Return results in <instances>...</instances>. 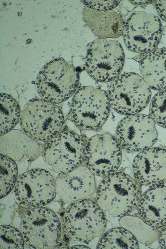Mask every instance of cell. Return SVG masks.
Returning <instances> with one entry per match:
<instances>
[{
  "label": "cell",
  "instance_id": "6da1fadb",
  "mask_svg": "<svg viewBox=\"0 0 166 249\" xmlns=\"http://www.w3.org/2000/svg\"><path fill=\"white\" fill-rule=\"evenodd\" d=\"M141 196V185L136 179L124 173H115L101 182L96 200L104 211L122 217L138 207Z\"/></svg>",
  "mask_w": 166,
  "mask_h": 249
},
{
  "label": "cell",
  "instance_id": "7a4b0ae2",
  "mask_svg": "<svg viewBox=\"0 0 166 249\" xmlns=\"http://www.w3.org/2000/svg\"><path fill=\"white\" fill-rule=\"evenodd\" d=\"M80 76L76 69L63 58L48 62L39 71L36 89L43 99L60 104L69 99L77 90Z\"/></svg>",
  "mask_w": 166,
  "mask_h": 249
},
{
  "label": "cell",
  "instance_id": "3957f363",
  "mask_svg": "<svg viewBox=\"0 0 166 249\" xmlns=\"http://www.w3.org/2000/svg\"><path fill=\"white\" fill-rule=\"evenodd\" d=\"M19 123L27 135L36 141L46 143L62 130L65 118L58 106L36 98L29 101L23 107Z\"/></svg>",
  "mask_w": 166,
  "mask_h": 249
},
{
  "label": "cell",
  "instance_id": "277c9868",
  "mask_svg": "<svg viewBox=\"0 0 166 249\" xmlns=\"http://www.w3.org/2000/svg\"><path fill=\"white\" fill-rule=\"evenodd\" d=\"M64 220L69 235L84 244L102 236L107 227L104 210L96 200L92 198L70 204L65 210Z\"/></svg>",
  "mask_w": 166,
  "mask_h": 249
},
{
  "label": "cell",
  "instance_id": "5b68a950",
  "mask_svg": "<svg viewBox=\"0 0 166 249\" xmlns=\"http://www.w3.org/2000/svg\"><path fill=\"white\" fill-rule=\"evenodd\" d=\"M111 105L107 92L92 87L78 89L71 102L69 119L85 130H98L107 121Z\"/></svg>",
  "mask_w": 166,
  "mask_h": 249
},
{
  "label": "cell",
  "instance_id": "8992f818",
  "mask_svg": "<svg viewBox=\"0 0 166 249\" xmlns=\"http://www.w3.org/2000/svg\"><path fill=\"white\" fill-rule=\"evenodd\" d=\"M111 107L122 115H131L144 110L151 100V89L143 77L124 73L111 83L108 89Z\"/></svg>",
  "mask_w": 166,
  "mask_h": 249
},
{
  "label": "cell",
  "instance_id": "52a82bcc",
  "mask_svg": "<svg viewBox=\"0 0 166 249\" xmlns=\"http://www.w3.org/2000/svg\"><path fill=\"white\" fill-rule=\"evenodd\" d=\"M87 142L73 131L61 130L45 144L43 159L55 172L69 173L83 165Z\"/></svg>",
  "mask_w": 166,
  "mask_h": 249
},
{
  "label": "cell",
  "instance_id": "ba28073f",
  "mask_svg": "<svg viewBox=\"0 0 166 249\" xmlns=\"http://www.w3.org/2000/svg\"><path fill=\"white\" fill-rule=\"evenodd\" d=\"M124 62V51L120 43L98 38L89 46L85 68L93 80L108 83L120 75Z\"/></svg>",
  "mask_w": 166,
  "mask_h": 249
},
{
  "label": "cell",
  "instance_id": "9c48e42d",
  "mask_svg": "<svg viewBox=\"0 0 166 249\" xmlns=\"http://www.w3.org/2000/svg\"><path fill=\"white\" fill-rule=\"evenodd\" d=\"M21 232L31 248H53L59 242L61 224L57 215L49 208L29 209L22 217Z\"/></svg>",
  "mask_w": 166,
  "mask_h": 249
},
{
  "label": "cell",
  "instance_id": "30bf717a",
  "mask_svg": "<svg viewBox=\"0 0 166 249\" xmlns=\"http://www.w3.org/2000/svg\"><path fill=\"white\" fill-rule=\"evenodd\" d=\"M13 193L17 203L25 209L45 206L57 196L53 176L41 169L30 170L20 176Z\"/></svg>",
  "mask_w": 166,
  "mask_h": 249
},
{
  "label": "cell",
  "instance_id": "8fae6325",
  "mask_svg": "<svg viewBox=\"0 0 166 249\" xmlns=\"http://www.w3.org/2000/svg\"><path fill=\"white\" fill-rule=\"evenodd\" d=\"M163 34L160 18L142 11L132 13L125 23L123 38L131 51L147 53L155 50Z\"/></svg>",
  "mask_w": 166,
  "mask_h": 249
},
{
  "label": "cell",
  "instance_id": "7c38bea8",
  "mask_svg": "<svg viewBox=\"0 0 166 249\" xmlns=\"http://www.w3.org/2000/svg\"><path fill=\"white\" fill-rule=\"evenodd\" d=\"M111 135H96L87 142L84 163L95 176L106 177L116 172L122 160V152Z\"/></svg>",
  "mask_w": 166,
  "mask_h": 249
},
{
  "label": "cell",
  "instance_id": "4fadbf2b",
  "mask_svg": "<svg viewBox=\"0 0 166 249\" xmlns=\"http://www.w3.org/2000/svg\"><path fill=\"white\" fill-rule=\"evenodd\" d=\"M157 136L155 123L151 117L136 114L121 121L115 138L122 149L132 153L150 149L156 143Z\"/></svg>",
  "mask_w": 166,
  "mask_h": 249
},
{
  "label": "cell",
  "instance_id": "5bb4252c",
  "mask_svg": "<svg viewBox=\"0 0 166 249\" xmlns=\"http://www.w3.org/2000/svg\"><path fill=\"white\" fill-rule=\"evenodd\" d=\"M56 192L65 204L91 198L96 191L94 175L85 165H81L66 174H59L55 180Z\"/></svg>",
  "mask_w": 166,
  "mask_h": 249
},
{
  "label": "cell",
  "instance_id": "9a60e30c",
  "mask_svg": "<svg viewBox=\"0 0 166 249\" xmlns=\"http://www.w3.org/2000/svg\"><path fill=\"white\" fill-rule=\"evenodd\" d=\"M136 180L142 185L166 184V150L153 147L140 152L132 165Z\"/></svg>",
  "mask_w": 166,
  "mask_h": 249
},
{
  "label": "cell",
  "instance_id": "2e32d148",
  "mask_svg": "<svg viewBox=\"0 0 166 249\" xmlns=\"http://www.w3.org/2000/svg\"><path fill=\"white\" fill-rule=\"evenodd\" d=\"M45 145L19 130H12L0 138V152L15 161L31 162L43 154Z\"/></svg>",
  "mask_w": 166,
  "mask_h": 249
},
{
  "label": "cell",
  "instance_id": "e0dca14e",
  "mask_svg": "<svg viewBox=\"0 0 166 249\" xmlns=\"http://www.w3.org/2000/svg\"><path fill=\"white\" fill-rule=\"evenodd\" d=\"M139 217L152 228L166 225V186L152 187L141 196L138 205Z\"/></svg>",
  "mask_w": 166,
  "mask_h": 249
},
{
  "label": "cell",
  "instance_id": "ac0fdd59",
  "mask_svg": "<svg viewBox=\"0 0 166 249\" xmlns=\"http://www.w3.org/2000/svg\"><path fill=\"white\" fill-rule=\"evenodd\" d=\"M83 18L86 25L100 39L117 38L123 34V19L119 14L112 10L96 11L85 6Z\"/></svg>",
  "mask_w": 166,
  "mask_h": 249
},
{
  "label": "cell",
  "instance_id": "d6986e66",
  "mask_svg": "<svg viewBox=\"0 0 166 249\" xmlns=\"http://www.w3.org/2000/svg\"><path fill=\"white\" fill-rule=\"evenodd\" d=\"M141 73L150 89L166 90V49L146 53L140 61Z\"/></svg>",
  "mask_w": 166,
  "mask_h": 249
},
{
  "label": "cell",
  "instance_id": "ffe728a7",
  "mask_svg": "<svg viewBox=\"0 0 166 249\" xmlns=\"http://www.w3.org/2000/svg\"><path fill=\"white\" fill-rule=\"evenodd\" d=\"M97 249H138V241L133 233L124 228L110 230L100 239Z\"/></svg>",
  "mask_w": 166,
  "mask_h": 249
},
{
  "label": "cell",
  "instance_id": "44dd1931",
  "mask_svg": "<svg viewBox=\"0 0 166 249\" xmlns=\"http://www.w3.org/2000/svg\"><path fill=\"white\" fill-rule=\"evenodd\" d=\"M0 104V135L2 136L17 125L20 120L21 112L17 101L6 93H1Z\"/></svg>",
  "mask_w": 166,
  "mask_h": 249
},
{
  "label": "cell",
  "instance_id": "7402d4cb",
  "mask_svg": "<svg viewBox=\"0 0 166 249\" xmlns=\"http://www.w3.org/2000/svg\"><path fill=\"white\" fill-rule=\"evenodd\" d=\"M0 196L2 199L14 188L18 179V167L15 160L2 154L0 155Z\"/></svg>",
  "mask_w": 166,
  "mask_h": 249
},
{
  "label": "cell",
  "instance_id": "603a6c76",
  "mask_svg": "<svg viewBox=\"0 0 166 249\" xmlns=\"http://www.w3.org/2000/svg\"><path fill=\"white\" fill-rule=\"evenodd\" d=\"M119 222L123 228L130 231L139 242L149 245V243L154 241L155 240L151 238L152 237L151 227L141 218L127 215L122 216Z\"/></svg>",
  "mask_w": 166,
  "mask_h": 249
},
{
  "label": "cell",
  "instance_id": "cb8c5ba5",
  "mask_svg": "<svg viewBox=\"0 0 166 249\" xmlns=\"http://www.w3.org/2000/svg\"><path fill=\"white\" fill-rule=\"evenodd\" d=\"M25 239L22 232L9 225L0 228V249H23Z\"/></svg>",
  "mask_w": 166,
  "mask_h": 249
},
{
  "label": "cell",
  "instance_id": "d4e9b609",
  "mask_svg": "<svg viewBox=\"0 0 166 249\" xmlns=\"http://www.w3.org/2000/svg\"><path fill=\"white\" fill-rule=\"evenodd\" d=\"M149 116L159 126L166 128V90L157 93L152 99Z\"/></svg>",
  "mask_w": 166,
  "mask_h": 249
},
{
  "label": "cell",
  "instance_id": "484cf974",
  "mask_svg": "<svg viewBox=\"0 0 166 249\" xmlns=\"http://www.w3.org/2000/svg\"><path fill=\"white\" fill-rule=\"evenodd\" d=\"M90 9L100 11H111L120 4V1H82Z\"/></svg>",
  "mask_w": 166,
  "mask_h": 249
},
{
  "label": "cell",
  "instance_id": "4316f807",
  "mask_svg": "<svg viewBox=\"0 0 166 249\" xmlns=\"http://www.w3.org/2000/svg\"><path fill=\"white\" fill-rule=\"evenodd\" d=\"M152 3L162 19L166 22V1H154Z\"/></svg>",
  "mask_w": 166,
  "mask_h": 249
},
{
  "label": "cell",
  "instance_id": "83f0119b",
  "mask_svg": "<svg viewBox=\"0 0 166 249\" xmlns=\"http://www.w3.org/2000/svg\"><path fill=\"white\" fill-rule=\"evenodd\" d=\"M159 242L162 249H166V225L163 227L159 235Z\"/></svg>",
  "mask_w": 166,
  "mask_h": 249
},
{
  "label": "cell",
  "instance_id": "f1b7e54d",
  "mask_svg": "<svg viewBox=\"0 0 166 249\" xmlns=\"http://www.w3.org/2000/svg\"><path fill=\"white\" fill-rule=\"evenodd\" d=\"M134 5L141 6L143 7H145L149 3H152L153 2V1H130Z\"/></svg>",
  "mask_w": 166,
  "mask_h": 249
},
{
  "label": "cell",
  "instance_id": "f546056e",
  "mask_svg": "<svg viewBox=\"0 0 166 249\" xmlns=\"http://www.w3.org/2000/svg\"><path fill=\"white\" fill-rule=\"evenodd\" d=\"M72 248H88V247H85V246H77L73 247H72Z\"/></svg>",
  "mask_w": 166,
  "mask_h": 249
}]
</instances>
